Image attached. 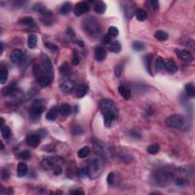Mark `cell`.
Listing matches in <instances>:
<instances>
[{
    "label": "cell",
    "mask_w": 195,
    "mask_h": 195,
    "mask_svg": "<svg viewBox=\"0 0 195 195\" xmlns=\"http://www.w3.org/2000/svg\"><path fill=\"white\" fill-rule=\"evenodd\" d=\"M99 107L105 118V124L107 127H111L112 124L117 120V109L115 102L110 99L104 98L100 101Z\"/></svg>",
    "instance_id": "1"
},
{
    "label": "cell",
    "mask_w": 195,
    "mask_h": 195,
    "mask_svg": "<svg viewBox=\"0 0 195 195\" xmlns=\"http://www.w3.org/2000/svg\"><path fill=\"white\" fill-rule=\"evenodd\" d=\"M104 168L103 158L100 154L96 153L91 157L85 167L87 177L91 179H95L100 176Z\"/></svg>",
    "instance_id": "2"
},
{
    "label": "cell",
    "mask_w": 195,
    "mask_h": 195,
    "mask_svg": "<svg viewBox=\"0 0 195 195\" xmlns=\"http://www.w3.org/2000/svg\"><path fill=\"white\" fill-rule=\"evenodd\" d=\"M82 27L86 34L90 37H96L102 33V27L100 23L95 17H86L82 21Z\"/></svg>",
    "instance_id": "3"
},
{
    "label": "cell",
    "mask_w": 195,
    "mask_h": 195,
    "mask_svg": "<svg viewBox=\"0 0 195 195\" xmlns=\"http://www.w3.org/2000/svg\"><path fill=\"white\" fill-rule=\"evenodd\" d=\"M172 172L169 170L158 169L154 171L153 175V184L156 186H166L169 184L170 181L173 179Z\"/></svg>",
    "instance_id": "4"
},
{
    "label": "cell",
    "mask_w": 195,
    "mask_h": 195,
    "mask_svg": "<svg viewBox=\"0 0 195 195\" xmlns=\"http://www.w3.org/2000/svg\"><path fill=\"white\" fill-rule=\"evenodd\" d=\"M64 163L63 158L59 156H50L46 158L41 162V166L45 170L54 169L57 167L61 166Z\"/></svg>",
    "instance_id": "5"
},
{
    "label": "cell",
    "mask_w": 195,
    "mask_h": 195,
    "mask_svg": "<svg viewBox=\"0 0 195 195\" xmlns=\"http://www.w3.org/2000/svg\"><path fill=\"white\" fill-rule=\"evenodd\" d=\"M185 124V119L181 115H172L167 117L166 120V126L169 128L180 129Z\"/></svg>",
    "instance_id": "6"
},
{
    "label": "cell",
    "mask_w": 195,
    "mask_h": 195,
    "mask_svg": "<svg viewBox=\"0 0 195 195\" xmlns=\"http://www.w3.org/2000/svg\"><path fill=\"white\" fill-rule=\"evenodd\" d=\"M41 68L44 71V74L53 81L54 79V69L50 59L46 54L41 55Z\"/></svg>",
    "instance_id": "7"
},
{
    "label": "cell",
    "mask_w": 195,
    "mask_h": 195,
    "mask_svg": "<svg viewBox=\"0 0 195 195\" xmlns=\"http://www.w3.org/2000/svg\"><path fill=\"white\" fill-rule=\"evenodd\" d=\"M46 107L41 101H37L32 105L30 110V117L32 120H37L41 115L45 111Z\"/></svg>",
    "instance_id": "8"
},
{
    "label": "cell",
    "mask_w": 195,
    "mask_h": 195,
    "mask_svg": "<svg viewBox=\"0 0 195 195\" xmlns=\"http://www.w3.org/2000/svg\"><path fill=\"white\" fill-rule=\"evenodd\" d=\"M89 9H90V6L87 2H78L74 7V13L76 16H82V15L86 14L89 12Z\"/></svg>",
    "instance_id": "9"
},
{
    "label": "cell",
    "mask_w": 195,
    "mask_h": 195,
    "mask_svg": "<svg viewBox=\"0 0 195 195\" xmlns=\"http://www.w3.org/2000/svg\"><path fill=\"white\" fill-rule=\"evenodd\" d=\"M176 54L181 61L184 63H192L194 61V57L190 51L186 50H176Z\"/></svg>",
    "instance_id": "10"
},
{
    "label": "cell",
    "mask_w": 195,
    "mask_h": 195,
    "mask_svg": "<svg viewBox=\"0 0 195 195\" xmlns=\"http://www.w3.org/2000/svg\"><path fill=\"white\" fill-rule=\"evenodd\" d=\"M3 96H12V95H16L18 93V89L16 86V84L15 82H11L9 85H6L2 90Z\"/></svg>",
    "instance_id": "11"
},
{
    "label": "cell",
    "mask_w": 195,
    "mask_h": 195,
    "mask_svg": "<svg viewBox=\"0 0 195 195\" xmlns=\"http://www.w3.org/2000/svg\"><path fill=\"white\" fill-rule=\"evenodd\" d=\"M23 57H24V54L23 52L19 49H14L11 50V54H10V59H11V63L14 64H19L22 61Z\"/></svg>",
    "instance_id": "12"
},
{
    "label": "cell",
    "mask_w": 195,
    "mask_h": 195,
    "mask_svg": "<svg viewBox=\"0 0 195 195\" xmlns=\"http://www.w3.org/2000/svg\"><path fill=\"white\" fill-rule=\"evenodd\" d=\"M59 88L61 90L65 92H70L75 88V82L70 79H64L59 85Z\"/></svg>",
    "instance_id": "13"
},
{
    "label": "cell",
    "mask_w": 195,
    "mask_h": 195,
    "mask_svg": "<svg viewBox=\"0 0 195 195\" xmlns=\"http://www.w3.org/2000/svg\"><path fill=\"white\" fill-rule=\"evenodd\" d=\"M26 142L29 146L34 148L38 146L41 143V136L38 134H30L26 139Z\"/></svg>",
    "instance_id": "14"
},
{
    "label": "cell",
    "mask_w": 195,
    "mask_h": 195,
    "mask_svg": "<svg viewBox=\"0 0 195 195\" xmlns=\"http://www.w3.org/2000/svg\"><path fill=\"white\" fill-rule=\"evenodd\" d=\"M95 59L98 62L104 61L107 57V51L104 47H97L95 50Z\"/></svg>",
    "instance_id": "15"
},
{
    "label": "cell",
    "mask_w": 195,
    "mask_h": 195,
    "mask_svg": "<svg viewBox=\"0 0 195 195\" xmlns=\"http://www.w3.org/2000/svg\"><path fill=\"white\" fill-rule=\"evenodd\" d=\"M34 11H37V12L41 13L43 16H52V12L50 11H49L45 6H44L41 3H37L36 5H34Z\"/></svg>",
    "instance_id": "16"
},
{
    "label": "cell",
    "mask_w": 195,
    "mask_h": 195,
    "mask_svg": "<svg viewBox=\"0 0 195 195\" xmlns=\"http://www.w3.org/2000/svg\"><path fill=\"white\" fill-rule=\"evenodd\" d=\"M89 90V86L85 84H82V85H79L76 89V95L78 98H82L85 96V95H87Z\"/></svg>",
    "instance_id": "17"
},
{
    "label": "cell",
    "mask_w": 195,
    "mask_h": 195,
    "mask_svg": "<svg viewBox=\"0 0 195 195\" xmlns=\"http://www.w3.org/2000/svg\"><path fill=\"white\" fill-rule=\"evenodd\" d=\"M59 113V108L57 106L52 107L50 109L48 110V112L46 115V119L50 121H54L57 119V116H58Z\"/></svg>",
    "instance_id": "18"
},
{
    "label": "cell",
    "mask_w": 195,
    "mask_h": 195,
    "mask_svg": "<svg viewBox=\"0 0 195 195\" xmlns=\"http://www.w3.org/2000/svg\"><path fill=\"white\" fill-rule=\"evenodd\" d=\"M153 56L152 55V54H148V55L145 56L144 58H143V61H144L146 69L150 75H153V72H152V68H153V67H152V64H153Z\"/></svg>",
    "instance_id": "19"
},
{
    "label": "cell",
    "mask_w": 195,
    "mask_h": 195,
    "mask_svg": "<svg viewBox=\"0 0 195 195\" xmlns=\"http://www.w3.org/2000/svg\"><path fill=\"white\" fill-rule=\"evenodd\" d=\"M165 67H166V69L168 71V72H169V73L171 74L175 73V72H176L177 70H178L176 63H175V61L171 59H168V60L166 61V64H165Z\"/></svg>",
    "instance_id": "20"
},
{
    "label": "cell",
    "mask_w": 195,
    "mask_h": 195,
    "mask_svg": "<svg viewBox=\"0 0 195 195\" xmlns=\"http://www.w3.org/2000/svg\"><path fill=\"white\" fill-rule=\"evenodd\" d=\"M28 173V166L24 162H19L17 166V175L19 178H22L27 175Z\"/></svg>",
    "instance_id": "21"
},
{
    "label": "cell",
    "mask_w": 195,
    "mask_h": 195,
    "mask_svg": "<svg viewBox=\"0 0 195 195\" xmlns=\"http://www.w3.org/2000/svg\"><path fill=\"white\" fill-rule=\"evenodd\" d=\"M59 112L63 116L67 117L72 113V107L67 103H63L59 107Z\"/></svg>",
    "instance_id": "22"
},
{
    "label": "cell",
    "mask_w": 195,
    "mask_h": 195,
    "mask_svg": "<svg viewBox=\"0 0 195 195\" xmlns=\"http://www.w3.org/2000/svg\"><path fill=\"white\" fill-rule=\"evenodd\" d=\"M118 92L124 100H129L131 97V92L130 89L124 85H120L118 87Z\"/></svg>",
    "instance_id": "23"
},
{
    "label": "cell",
    "mask_w": 195,
    "mask_h": 195,
    "mask_svg": "<svg viewBox=\"0 0 195 195\" xmlns=\"http://www.w3.org/2000/svg\"><path fill=\"white\" fill-rule=\"evenodd\" d=\"M37 44V37L34 34H30L28 37V47L30 49H34Z\"/></svg>",
    "instance_id": "24"
},
{
    "label": "cell",
    "mask_w": 195,
    "mask_h": 195,
    "mask_svg": "<svg viewBox=\"0 0 195 195\" xmlns=\"http://www.w3.org/2000/svg\"><path fill=\"white\" fill-rule=\"evenodd\" d=\"M72 5L70 2H67L63 3L60 7V9H59V14L63 15H66L69 14L71 10H72Z\"/></svg>",
    "instance_id": "25"
},
{
    "label": "cell",
    "mask_w": 195,
    "mask_h": 195,
    "mask_svg": "<svg viewBox=\"0 0 195 195\" xmlns=\"http://www.w3.org/2000/svg\"><path fill=\"white\" fill-rule=\"evenodd\" d=\"M94 10H95V11L97 14H103V13H105V10H106V4L102 1L97 2L95 6V8H94Z\"/></svg>",
    "instance_id": "26"
},
{
    "label": "cell",
    "mask_w": 195,
    "mask_h": 195,
    "mask_svg": "<svg viewBox=\"0 0 195 195\" xmlns=\"http://www.w3.org/2000/svg\"><path fill=\"white\" fill-rule=\"evenodd\" d=\"M19 24H22V25L33 26L34 24V19H33L32 17H29V16H27V17L21 18V19L19 20Z\"/></svg>",
    "instance_id": "27"
},
{
    "label": "cell",
    "mask_w": 195,
    "mask_h": 195,
    "mask_svg": "<svg viewBox=\"0 0 195 195\" xmlns=\"http://www.w3.org/2000/svg\"><path fill=\"white\" fill-rule=\"evenodd\" d=\"M185 91L186 93L188 96L194 98L195 96V87L194 84L193 82H189L186 84L185 85Z\"/></svg>",
    "instance_id": "28"
},
{
    "label": "cell",
    "mask_w": 195,
    "mask_h": 195,
    "mask_svg": "<svg viewBox=\"0 0 195 195\" xmlns=\"http://www.w3.org/2000/svg\"><path fill=\"white\" fill-rule=\"evenodd\" d=\"M124 11L127 17L130 18V17H131L133 14H134V12L136 13V11H135V7H134V6H133V3L129 2V3H127V6H125Z\"/></svg>",
    "instance_id": "29"
},
{
    "label": "cell",
    "mask_w": 195,
    "mask_h": 195,
    "mask_svg": "<svg viewBox=\"0 0 195 195\" xmlns=\"http://www.w3.org/2000/svg\"><path fill=\"white\" fill-rule=\"evenodd\" d=\"M165 67V60L162 57H158L156 59V63H155V68H156V71L157 72H161L163 68Z\"/></svg>",
    "instance_id": "30"
},
{
    "label": "cell",
    "mask_w": 195,
    "mask_h": 195,
    "mask_svg": "<svg viewBox=\"0 0 195 195\" xmlns=\"http://www.w3.org/2000/svg\"><path fill=\"white\" fill-rule=\"evenodd\" d=\"M136 18L138 21H144L147 19V13L145 10L140 9H137L136 11Z\"/></svg>",
    "instance_id": "31"
},
{
    "label": "cell",
    "mask_w": 195,
    "mask_h": 195,
    "mask_svg": "<svg viewBox=\"0 0 195 195\" xmlns=\"http://www.w3.org/2000/svg\"><path fill=\"white\" fill-rule=\"evenodd\" d=\"M91 150L89 146H84L81 148L78 151V156L80 158H86L90 154Z\"/></svg>",
    "instance_id": "32"
},
{
    "label": "cell",
    "mask_w": 195,
    "mask_h": 195,
    "mask_svg": "<svg viewBox=\"0 0 195 195\" xmlns=\"http://www.w3.org/2000/svg\"><path fill=\"white\" fill-rule=\"evenodd\" d=\"M155 37H156V39L158 40V41H165L168 39V35L166 32L159 30V31H157L156 32V34H155Z\"/></svg>",
    "instance_id": "33"
},
{
    "label": "cell",
    "mask_w": 195,
    "mask_h": 195,
    "mask_svg": "<svg viewBox=\"0 0 195 195\" xmlns=\"http://www.w3.org/2000/svg\"><path fill=\"white\" fill-rule=\"evenodd\" d=\"M159 150H160L159 145H158V143H153V144H151L150 146H149L148 148H147V152H148L150 154L155 155L158 153Z\"/></svg>",
    "instance_id": "34"
},
{
    "label": "cell",
    "mask_w": 195,
    "mask_h": 195,
    "mask_svg": "<svg viewBox=\"0 0 195 195\" xmlns=\"http://www.w3.org/2000/svg\"><path fill=\"white\" fill-rule=\"evenodd\" d=\"M8 79V69L2 67L0 69V82L1 84H4Z\"/></svg>",
    "instance_id": "35"
},
{
    "label": "cell",
    "mask_w": 195,
    "mask_h": 195,
    "mask_svg": "<svg viewBox=\"0 0 195 195\" xmlns=\"http://www.w3.org/2000/svg\"><path fill=\"white\" fill-rule=\"evenodd\" d=\"M132 47H133V49L134 50L140 52V51H142L144 50L145 45L143 42H141V41H136L133 43V44H132Z\"/></svg>",
    "instance_id": "36"
},
{
    "label": "cell",
    "mask_w": 195,
    "mask_h": 195,
    "mask_svg": "<svg viewBox=\"0 0 195 195\" xmlns=\"http://www.w3.org/2000/svg\"><path fill=\"white\" fill-rule=\"evenodd\" d=\"M110 49L112 52L115 53V54H118V53H120V50H121V45H120V44L118 41H114V42L110 44Z\"/></svg>",
    "instance_id": "37"
},
{
    "label": "cell",
    "mask_w": 195,
    "mask_h": 195,
    "mask_svg": "<svg viewBox=\"0 0 195 195\" xmlns=\"http://www.w3.org/2000/svg\"><path fill=\"white\" fill-rule=\"evenodd\" d=\"M59 71H60V72L63 75L65 76L69 75V73H70V68H69V64L67 63H63L60 66Z\"/></svg>",
    "instance_id": "38"
},
{
    "label": "cell",
    "mask_w": 195,
    "mask_h": 195,
    "mask_svg": "<svg viewBox=\"0 0 195 195\" xmlns=\"http://www.w3.org/2000/svg\"><path fill=\"white\" fill-rule=\"evenodd\" d=\"M1 133L2 136L5 140H7L9 139L10 136H11V130L8 126H4L1 128Z\"/></svg>",
    "instance_id": "39"
},
{
    "label": "cell",
    "mask_w": 195,
    "mask_h": 195,
    "mask_svg": "<svg viewBox=\"0 0 195 195\" xmlns=\"http://www.w3.org/2000/svg\"><path fill=\"white\" fill-rule=\"evenodd\" d=\"M44 45H45V47H47V49H49L51 52L54 53V54H55V53H57L59 51L58 46L56 45L55 44H53V43L51 42H45L44 43Z\"/></svg>",
    "instance_id": "40"
},
{
    "label": "cell",
    "mask_w": 195,
    "mask_h": 195,
    "mask_svg": "<svg viewBox=\"0 0 195 195\" xmlns=\"http://www.w3.org/2000/svg\"><path fill=\"white\" fill-rule=\"evenodd\" d=\"M71 132L74 136H79V135H82L83 133V130L79 125H74L71 129Z\"/></svg>",
    "instance_id": "41"
},
{
    "label": "cell",
    "mask_w": 195,
    "mask_h": 195,
    "mask_svg": "<svg viewBox=\"0 0 195 195\" xmlns=\"http://www.w3.org/2000/svg\"><path fill=\"white\" fill-rule=\"evenodd\" d=\"M31 156V153L28 150H24V151L20 152L19 154V157L21 159H28Z\"/></svg>",
    "instance_id": "42"
},
{
    "label": "cell",
    "mask_w": 195,
    "mask_h": 195,
    "mask_svg": "<svg viewBox=\"0 0 195 195\" xmlns=\"http://www.w3.org/2000/svg\"><path fill=\"white\" fill-rule=\"evenodd\" d=\"M108 34H110L111 37H117V36L118 35V34H119V31L116 27L111 26V27L109 28Z\"/></svg>",
    "instance_id": "43"
},
{
    "label": "cell",
    "mask_w": 195,
    "mask_h": 195,
    "mask_svg": "<svg viewBox=\"0 0 195 195\" xmlns=\"http://www.w3.org/2000/svg\"><path fill=\"white\" fill-rule=\"evenodd\" d=\"M149 3H150V6H151L152 9L156 11L159 9V2L157 0H151L150 2H149Z\"/></svg>",
    "instance_id": "44"
},
{
    "label": "cell",
    "mask_w": 195,
    "mask_h": 195,
    "mask_svg": "<svg viewBox=\"0 0 195 195\" xmlns=\"http://www.w3.org/2000/svg\"><path fill=\"white\" fill-rule=\"evenodd\" d=\"M107 181L109 184H114L115 181V175L114 172H110L107 177Z\"/></svg>",
    "instance_id": "45"
},
{
    "label": "cell",
    "mask_w": 195,
    "mask_h": 195,
    "mask_svg": "<svg viewBox=\"0 0 195 195\" xmlns=\"http://www.w3.org/2000/svg\"><path fill=\"white\" fill-rule=\"evenodd\" d=\"M1 176H2V179L3 181H8L10 178V175L9 171L7 169H2L1 173Z\"/></svg>",
    "instance_id": "46"
},
{
    "label": "cell",
    "mask_w": 195,
    "mask_h": 195,
    "mask_svg": "<svg viewBox=\"0 0 195 195\" xmlns=\"http://www.w3.org/2000/svg\"><path fill=\"white\" fill-rule=\"evenodd\" d=\"M102 44H109L111 42V36L109 34H106L102 39Z\"/></svg>",
    "instance_id": "47"
},
{
    "label": "cell",
    "mask_w": 195,
    "mask_h": 195,
    "mask_svg": "<svg viewBox=\"0 0 195 195\" xmlns=\"http://www.w3.org/2000/svg\"><path fill=\"white\" fill-rule=\"evenodd\" d=\"M122 69H123V67H122L121 65H118V66H117L116 67H115V76H117V77L120 76V74H121Z\"/></svg>",
    "instance_id": "48"
},
{
    "label": "cell",
    "mask_w": 195,
    "mask_h": 195,
    "mask_svg": "<svg viewBox=\"0 0 195 195\" xmlns=\"http://www.w3.org/2000/svg\"><path fill=\"white\" fill-rule=\"evenodd\" d=\"M176 184L178 186H184L187 184V181L183 178H178L176 181Z\"/></svg>",
    "instance_id": "49"
},
{
    "label": "cell",
    "mask_w": 195,
    "mask_h": 195,
    "mask_svg": "<svg viewBox=\"0 0 195 195\" xmlns=\"http://www.w3.org/2000/svg\"><path fill=\"white\" fill-rule=\"evenodd\" d=\"M79 62H80V59L79 58L78 56L74 55L73 57H72V64H73V65H75V66H77L79 63Z\"/></svg>",
    "instance_id": "50"
},
{
    "label": "cell",
    "mask_w": 195,
    "mask_h": 195,
    "mask_svg": "<svg viewBox=\"0 0 195 195\" xmlns=\"http://www.w3.org/2000/svg\"><path fill=\"white\" fill-rule=\"evenodd\" d=\"M71 194H76V195H83L85 193L82 191V189H76V190H73V191H70Z\"/></svg>",
    "instance_id": "51"
},
{
    "label": "cell",
    "mask_w": 195,
    "mask_h": 195,
    "mask_svg": "<svg viewBox=\"0 0 195 195\" xmlns=\"http://www.w3.org/2000/svg\"><path fill=\"white\" fill-rule=\"evenodd\" d=\"M130 136H131L132 137H133V138H135V139L141 138V136H140V133H136V131H133V130H132V131L130 132Z\"/></svg>",
    "instance_id": "52"
},
{
    "label": "cell",
    "mask_w": 195,
    "mask_h": 195,
    "mask_svg": "<svg viewBox=\"0 0 195 195\" xmlns=\"http://www.w3.org/2000/svg\"><path fill=\"white\" fill-rule=\"evenodd\" d=\"M54 175H55V176H58V175L62 173V168H61V166L57 167V168H54Z\"/></svg>",
    "instance_id": "53"
},
{
    "label": "cell",
    "mask_w": 195,
    "mask_h": 195,
    "mask_svg": "<svg viewBox=\"0 0 195 195\" xmlns=\"http://www.w3.org/2000/svg\"><path fill=\"white\" fill-rule=\"evenodd\" d=\"M1 124H2L1 125V128H2V127H4V119H3L2 117V118H1Z\"/></svg>",
    "instance_id": "54"
},
{
    "label": "cell",
    "mask_w": 195,
    "mask_h": 195,
    "mask_svg": "<svg viewBox=\"0 0 195 195\" xmlns=\"http://www.w3.org/2000/svg\"><path fill=\"white\" fill-rule=\"evenodd\" d=\"M1 46H2V47H1V54H2L3 48H4V47H3V44H2V43H1Z\"/></svg>",
    "instance_id": "55"
},
{
    "label": "cell",
    "mask_w": 195,
    "mask_h": 195,
    "mask_svg": "<svg viewBox=\"0 0 195 195\" xmlns=\"http://www.w3.org/2000/svg\"><path fill=\"white\" fill-rule=\"evenodd\" d=\"M4 149V144H3V143L2 142V146H1V150H3Z\"/></svg>",
    "instance_id": "56"
}]
</instances>
